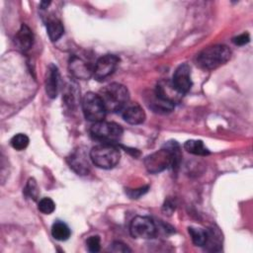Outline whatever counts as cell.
Segmentation results:
<instances>
[{
	"instance_id": "44dd1931",
	"label": "cell",
	"mask_w": 253,
	"mask_h": 253,
	"mask_svg": "<svg viewBox=\"0 0 253 253\" xmlns=\"http://www.w3.org/2000/svg\"><path fill=\"white\" fill-rule=\"evenodd\" d=\"M29 137L24 133H17L15 134L11 140V146L16 150H23L25 149L29 144Z\"/></svg>"
},
{
	"instance_id": "9c48e42d",
	"label": "cell",
	"mask_w": 253,
	"mask_h": 253,
	"mask_svg": "<svg viewBox=\"0 0 253 253\" xmlns=\"http://www.w3.org/2000/svg\"><path fill=\"white\" fill-rule=\"evenodd\" d=\"M172 84L181 95H184L190 91L192 87L191 68L187 63H183L176 68L173 74Z\"/></svg>"
},
{
	"instance_id": "8fae6325",
	"label": "cell",
	"mask_w": 253,
	"mask_h": 253,
	"mask_svg": "<svg viewBox=\"0 0 253 253\" xmlns=\"http://www.w3.org/2000/svg\"><path fill=\"white\" fill-rule=\"evenodd\" d=\"M69 70L76 78L86 80L93 75L94 66L85 59L73 55L69 60Z\"/></svg>"
},
{
	"instance_id": "4fadbf2b",
	"label": "cell",
	"mask_w": 253,
	"mask_h": 253,
	"mask_svg": "<svg viewBox=\"0 0 253 253\" xmlns=\"http://www.w3.org/2000/svg\"><path fill=\"white\" fill-rule=\"evenodd\" d=\"M155 93L157 96H159L161 99L172 103L173 105L180 100V98L183 96L181 95L173 86L172 82L169 81H160L155 89Z\"/></svg>"
},
{
	"instance_id": "7a4b0ae2",
	"label": "cell",
	"mask_w": 253,
	"mask_h": 253,
	"mask_svg": "<svg viewBox=\"0 0 253 253\" xmlns=\"http://www.w3.org/2000/svg\"><path fill=\"white\" fill-rule=\"evenodd\" d=\"M100 97L107 112L118 113L128 103L129 95L126 86L120 83H111L100 91Z\"/></svg>"
},
{
	"instance_id": "52a82bcc",
	"label": "cell",
	"mask_w": 253,
	"mask_h": 253,
	"mask_svg": "<svg viewBox=\"0 0 253 253\" xmlns=\"http://www.w3.org/2000/svg\"><path fill=\"white\" fill-rule=\"evenodd\" d=\"M129 232L133 238L150 239L156 235L157 228L150 217L137 215L130 221Z\"/></svg>"
},
{
	"instance_id": "7c38bea8",
	"label": "cell",
	"mask_w": 253,
	"mask_h": 253,
	"mask_svg": "<svg viewBox=\"0 0 253 253\" xmlns=\"http://www.w3.org/2000/svg\"><path fill=\"white\" fill-rule=\"evenodd\" d=\"M121 113L123 119L130 125H139L145 120V113L137 103H127Z\"/></svg>"
},
{
	"instance_id": "30bf717a",
	"label": "cell",
	"mask_w": 253,
	"mask_h": 253,
	"mask_svg": "<svg viewBox=\"0 0 253 253\" xmlns=\"http://www.w3.org/2000/svg\"><path fill=\"white\" fill-rule=\"evenodd\" d=\"M67 163L78 175H86L90 171L89 159L86 151L82 147H77L70 153L67 157Z\"/></svg>"
},
{
	"instance_id": "277c9868",
	"label": "cell",
	"mask_w": 253,
	"mask_h": 253,
	"mask_svg": "<svg viewBox=\"0 0 253 253\" xmlns=\"http://www.w3.org/2000/svg\"><path fill=\"white\" fill-rule=\"evenodd\" d=\"M92 162L99 168L112 169L120 161V149L112 143H101L90 150L89 153Z\"/></svg>"
},
{
	"instance_id": "5b68a950",
	"label": "cell",
	"mask_w": 253,
	"mask_h": 253,
	"mask_svg": "<svg viewBox=\"0 0 253 253\" xmlns=\"http://www.w3.org/2000/svg\"><path fill=\"white\" fill-rule=\"evenodd\" d=\"M123 127L113 122H97L91 128V136L97 140L103 141L104 143H112L118 141L123 135Z\"/></svg>"
},
{
	"instance_id": "cb8c5ba5",
	"label": "cell",
	"mask_w": 253,
	"mask_h": 253,
	"mask_svg": "<svg viewBox=\"0 0 253 253\" xmlns=\"http://www.w3.org/2000/svg\"><path fill=\"white\" fill-rule=\"evenodd\" d=\"M86 245L90 252H98L100 250V237L98 235L90 236L86 241Z\"/></svg>"
},
{
	"instance_id": "f1b7e54d",
	"label": "cell",
	"mask_w": 253,
	"mask_h": 253,
	"mask_svg": "<svg viewBox=\"0 0 253 253\" xmlns=\"http://www.w3.org/2000/svg\"><path fill=\"white\" fill-rule=\"evenodd\" d=\"M50 4V2H47V1H42L41 2V7L42 9H44V8H47V6Z\"/></svg>"
},
{
	"instance_id": "7402d4cb",
	"label": "cell",
	"mask_w": 253,
	"mask_h": 253,
	"mask_svg": "<svg viewBox=\"0 0 253 253\" xmlns=\"http://www.w3.org/2000/svg\"><path fill=\"white\" fill-rule=\"evenodd\" d=\"M39 210L44 214H50L55 210V204L50 198H42L39 202Z\"/></svg>"
},
{
	"instance_id": "e0dca14e",
	"label": "cell",
	"mask_w": 253,
	"mask_h": 253,
	"mask_svg": "<svg viewBox=\"0 0 253 253\" xmlns=\"http://www.w3.org/2000/svg\"><path fill=\"white\" fill-rule=\"evenodd\" d=\"M70 234H71L70 228L63 221L57 220L51 226V235L56 240L65 241L70 237Z\"/></svg>"
},
{
	"instance_id": "d6986e66",
	"label": "cell",
	"mask_w": 253,
	"mask_h": 253,
	"mask_svg": "<svg viewBox=\"0 0 253 253\" xmlns=\"http://www.w3.org/2000/svg\"><path fill=\"white\" fill-rule=\"evenodd\" d=\"M184 148L187 150L189 153L195 154V155H201V156H206L210 154L209 149L205 146L204 142L202 140H187L184 143Z\"/></svg>"
},
{
	"instance_id": "83f0119b",
	"label": "cell",
	"mask_w": 253,
	"mask_h": 253,
	"mask_svg": "<svg viewBox=\"0 0 253 253\" xmlns=\"http://www.w3.org/2000/svg\"><path fill=\"white\" fill-rule=\"evenodd\" d=\"M174 210H175V206H173V204L170 201L165 202V204L163 206V211L165 212V214H166V212L168 214H170Z\"/></svg>"
},
{
	"instance_id": "484cf974",
	"label": "cell",
	"mask_w": 253,
	"mask_h": 253,
	"mask_svg": "<svg viewBox=\"0 0 253 253\" xmlns=\"http://www.w3.org/2000/svg\"><path fill=\"white\" fill-rule=\"evenodd\" d=\"M249 41H250V37H249V34H247V33L241 34V35L232 39L233 43L236 44V45H244V44L248 43Z\"/></svg>"
},
{
	"instance_id": "6da1fadb",
	"label": "cell",
	"mask_w": 253,
	"mask_h": 253,
	"mask_svg": "<svg viewBox=\"0 0 253 253\" xmlns=\"http://www.w3.org/2000/svg\"><path fill=\"white\" fill-rule=\"evenodd\" d=\"M181 147L177 141H168L159 150L146 156L144 166L149 173L156 174L168 168L177 169L181 162Z\"/></svg>"
},
{
	"instance_id": "ba28073f",
	"label": "cell",
	"mask_w": 253,
	"mask_h": 253,
	"mask_svg": "<svg viewBox=\"0 0 253 253\" xmlns=\"http://www.w3.org/2000/svg\"><path fill=\"white\" fill-rule=\"evenodd\" d=\"M119 61L120 58L114 54H106L101 56L94 65V78L98 81H102L110 76L115 71Z\"/></svg>"
},
{
	"instance_id": "9a60e30c",
	"label": "cell",
	"mask_w": 253,
	"mask_h": 253,
	"mask_svg": "<svg viewBox=\"0 0 253 253\" xmlns=\"http://www.w3.org/2000/svg\"><path fill=\"white\" fill-rule=\"evenodd\" d=\"M34 42V36L31 31V29L25 25L22 24L20 30L17 32L15 36V43L16 45L23 51H26L31 48Z\"/></svg>"
},
{
	"instance_id": "ac0fdd59",
	"label": "cell",
	"mask_w": 253,
	"mask_h": 253,
	"mask_svg": "<svg viewBox=\"0 0 253 253\" xmlns=\"http://www.w3.org/2000/svg\"><path fill=\"white\" fill-rule=\"evenodd\" d=\"M46 31L49 39L55 42L61 38L64 33V28L61 22L57 19H50L46 23Z\"/></svg>"
},
{
	"instance_id": "d4e9b609",
	"label": "cell",
	"mask_w": 253,
	"mask_h": 253,
	"mask_svg": "<svg viewBox=\"0 0 253 253\" xmlns=\"http://www.w3.org/2000/svg\"><path fill=\"white\" fill-rule=\"evenodd\" d=\"M148 191V186L139 188V189H133V190H127L126 194L131 199H138L140 196L144 195Z\"/></svg>"
},
{
	"instance_id": "4316f807",
	"label": "cell",
	"mask_w": 253,
	"mask_h": 253,
	"mask_svg": "<svg viewBox=\"0 0 253 253\" xmlns=\"http://www.w3.org/2000/svg\"><path fill=\"white\" fill-rule=\"evenodd\" d=\"M111 250L114 252H129L130 251V249L126 244H124L122 242H118V241L114 242L112 244Z\"/></svg>"
},
{
	"instance_id": "8992f818",
	"label": "cell",
	"mask_w": 253,
	"mask_h": 253,
	"mask_svg": "<svg viewBox=\"0 0 253 253\" xmlns=\"http://www.w3.org/2000/svg\"><path fill=\"white\" fill-rule=\"evenodd\" d=\"M82 110L85 118L90 122H101L106 117V108L99 94L88 92L82 99Z\"/></svg>"
},
{
	"instance_id": "5bb4252c",
	"label": "cell",
	"mask_w": 253,
	"mask_h": 253,
	"mask_svg": "<svg viewBox=\"0 0 253 253\" xmlns=\"http://www.w3.org/2000/svg\"><path fill=\"white\" fill-rule=\"evenodd\" d=\"M58 83H59L58 68L54 64H50L47 68L45 82H44L45 92L49 98L53 99L57 96Z\"/></svg>"
},
{
	"instance_id": "ffe728a7",
	"label": "cell",
	"mask_w": 253,
	"mask_h": 253,
	"mask_svg": "<svg viewBox=\"0 0 253 253\" xmlns=\"http://www.w3.org/2000/svg\"><path fill=\"white\" fill-rule=\"evenodd\" d=\"M189 234L191 235L192 241L197 246H204L207 241V229H201L196 227H189L188 228Z\"/></svg>"
},
{
	"instance_id": "603a6c76",
	"label": "cell",
	"mask_w": 253,
	"mask_h": 253,
	"mask_svg": "<svg viewBox=\"0 0 253 253\" xmlns=\"http://www.w3.org/2000/svg\"><path fill=\"white\" fill-rule=\"evenodd\" d=\"M25 194L29 198H31L33 200H37L38 195H39V189H38V185H37L35 179H33V178L29 179V181L26 185V188H25Z\"/></svg>"
},
{
	"instance_id": "2e32d148",
	"label": "cell",
	"mask_w": 253,
	"mask_h": 253,
	"mask_svg": "<svg viewBox=\"0 0 253 253\" xmlns=\"http://www.w3.org/2000/svg\"><path fill=\"white\" fill-rule=\"evenodd\" d=\"M147 104L149 108L157 113H167L172 111L174 108V105L172 103L161 99L159 96L156 95L155 92L149 95V100L147 101Z\"/></svg>"
},
{
	"instance_id": "3957f363",
	"label": "cell",
	"mask_w": 253,
	"mask_h": 253,
	"mask_svg": "<svg viewBox=\"0 0 253 253\" xmlns=\"http://www.w3.org/2000/svg\"><path fill=\"white\" fill-rule=\"evenodd\" d=\"M231 57V50L224 44H215L203 49L197 55V64L207 70L215 69L226 63Z\"/></svg>"
}]
</instances>
